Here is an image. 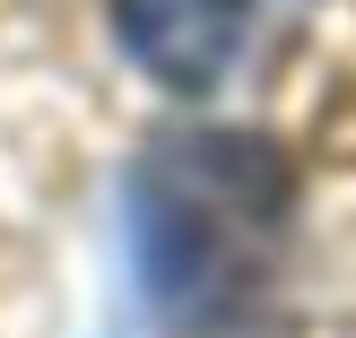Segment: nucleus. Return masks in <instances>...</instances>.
<instances>
[{"label": "nucleus", "instance_id": "nucleus-1", "mask_svg": "<svg viewBox=\"0 0 356 338\" xmlns=\"http://www.w3.org/2000/svg\"><path fill=\"white\" fill-rule=\"evenodd\" d=\"M296 243V165L270 139L191 130L156 139L131 174V252L156 321L226 338L270 304Z\"/></svg>", "mask_w": 356, "mask_h": 338}, {"label": "nucleus", "instance_id": "nucleus-2", "mask_svg": "<svg viewBox=\"0 0 356 338\" xmlns=\"http://www.w3.org/2000/svg\"><path fill=\"white\" fill-rule=\"evenodd\" d=\"M305 0H113V35L156 87L174 96H218L235 87Z\"/></svg>", "mask_w": 356, "mask_h": 338}]
</instances>
